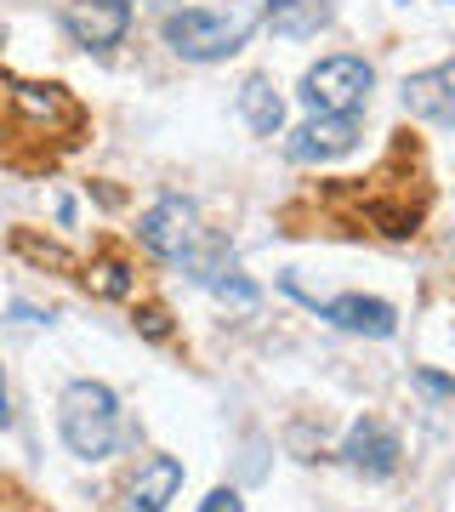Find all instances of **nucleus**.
I'll return each instance as SVG.
<instances>
[{"mask_svg": "<svg viewBox=\"0 0 455 512\" xmlns=\"http://www.w3.org/2000/svg\"><path fill=\"white\" fill-rule=\"evenodd\" d=\"M256 23H262V12H251V6H222V12L182 6V12H165L160 40L177 57H188V63H222V57H234L251 40Z\"/></svg>", "mask_w": 455, "mask_h": 512, "instance_id": "f257e3e1", "label": "nucleus"}, {"mask_svg": "<svg viewBox=\"0 0 455 512\" xmlns=\"http://www.w3.org/2000/svg\"><path fill=\"white\" fill-rule=\"evenodd\" d=\"M57 433L80 461H109L120 450V399L103 382H69L57 399Z\"/></svg>", "mask_w": 455, "mask_h": 512, "instance_id": "f03ea898", "label": "nucleus"}, {"mask_svg": "<svg viewBox=\"0 0 455 512\" xmlns=\"http://www.w3.org/2000/svg\"><path fill=\"white\" fill-rule=\"evenodd\" d=\"M370 86H376V69L364 57H319L308 74H302V103L313 114H359L370 103Z\"/></svg>", "mask_w": 455, "mask_h": 512, "instance_id": "7ed1b4c3", "label": "nucleus"}, {"mask_svg": "<svg viewBox=\"0 0 455 512\" xmlns=\"http://www.w3.org/2000/svg\"><path fill=\"white\" fill-rule=\"evenodd\" d=\"M137 239H143L148 251L160 256V262H182V256H188V251L205 239L200 205L182 200V194H160V200L148 205L143 217H137Z\"/></svg>", "mask_w": 455, "mask_h": 512, "instance_id": "20e7f679", "label": "nucleus"}, {"mask_svg": "<svg viewBox=\"0 0 455 512\" xmlns=\"http://www.w3.org/2000/svg\"><path fill=\"white\" fill-rule=\"evenodd\" d=\"M291 291L302 296L319 319H330L336 330H347V336L387 342V336L399 330V313H393V302H382V296H359V291H347V296H308L302 285H291Z\"/></svg>", "mask_w": 455, "mask_h": 512, "instance_id": "39448f33", "label": "nucleus"}, {"mask_svg": "<svg viewBox=\"0 0 455 512\" xmlns=\"http://www.w3.org/2000/svg\"><path fill=\"white\" fill-rule=\"evenodd\" d=\"M63 29L86 52H109L131 29V0H63Z\"/></svg>", "mask_w": 455, "mask_h": 512, "instance_id": "423d86ee", "label": "nucleus"}, {"mask_svg": "<svg viewBox=\"0 0 455 512\" xmlns=\"http://www.w3.org/2000/svg\"><path fill=\"white\" fill-rule=\"evenodd\" d=\"M285 148H291L296 165H330V160H342V154L359 148V120L353 114H313Z\"/></svg>", "mask_w": 455, "mask_h": 512, "instance_id": "0eeeda50", "label": "nucleus"}, {"mask_svg": "<svg viewBox=\"0 0 455 512\" xmlns=\"http://www.w3.org/2000/svg\"><path fill=\"white\" fill-rule=\"evenodd\" d=\"M342 456H347V467L353 473H364V478H393L399 473V439H393V427H382V421H353V433L342 439Z\"/></svg>", "mask_w": 455, "mask_h": 512, "instance_id": "6e6552de", "label": "nucleus"}, {"mask_svg": "<svg viewBox=\"0 0 455 512\" xmlns=\"http://www.w3.org/2000/svg\"><path fill=\"white\" fill-rule=\"evenodd\" d=\"M404 109L427 126H455V63L421 69L404 80Z\"/></svg>", "mask_w": 455, "mask_h": 512, "instance_id": "1a4fd4ad", "label": "nucleus"}, {"mask_svg": "<svg viewBox=\"0 0 455 512\" xmlns=\"http://www.w3.org/2000/svg\"><path fill=\"white\" fill-rule=\"evenodd\" d=\"M182 490V461L177 456H154L148 467H137L131 478V512H165Z\"/></svg>", "mask_w": 455, "mask_h": 512, "instance_id": "9d476101", "label": "nucleus"}, {"mask_svg": "<svg viewBox=\"0 0 455 512\" xmlns=\"http://www.w3.org/2000/svg\"><path fill=\"white\" fill-rule=\"evenodd\" d=\"M262 23L285 40H313L330 23V0H268Z\"/></svg>", "mask_w": 455, "mask_h": 512, "instance_id": "9b49d317", "label": "nucleus"}, {"mask_svg": "<svg viewBox=\"0 0 455 512\" xmlns=\"http://www.w3.org/2000/svg\"><path fill=\"white\" fill-rule=\"evenodd\" d=\"M239 120H245L256 137H279V126H285V97L273 92L268 74H251V80L239 86Z\"/></svg>", "mask_w": 455, "mask_h": 512, "instance_id": "f8f14e48", "label": "nucleus"}, {"mask_svg": "<svg viewBox=\"0 0 455 512\" xmlns=\"http://www.w3.org/2000/svg\"><path fill=\"white\" fill-rule=\"evenodd\" d=\"M86 285L97 296H131V279H126V268H120V262H91Z\"/></svg>", "mask_w": 455, "mask_h": 512, "instance_id": "ddd939ff", "label": "nucleus"}, {"mask_svg": "<svg viewBox=\"0 0 455 512\" xmlns=\"http://www.w3.org/2000/svg\"><path fill=\"white\" fill-rule=\"evenodd\" d=\"M410 387H416V393H427L433 404H444V410H455V376H438V370H410Z\"/></svg>", "mask_w": 455, "mask_h": 512, "instance_id": "4468645a", "label": "nucleus"}, {"mask_svg": "<svg viewBox=\"0 0 455 512\" xmlns=\"http://www.w3.org/2000/svg\"><path fill=\"white\" fill-rule=\"evenodd\" d=\"M200 512H245V501H239V490H211Z\"/></svg>", "mask_w": 455, "mask_h": 512, "instance_id": "2eb2a0df", "label": "nucleus"}, {"mask_svg": "<svg viewBox=\"0 0 455 512\" xmlns=\"http://www.w3.org/2000/svg\"><path fill=\"white\" fill-rule=\"evenodd\" d=\"M137 319H143V330H148V336H154V342H160V336H165V313H160V308H143V313H137Z\"/></svg>", "mask_w": 455, "mask_h": 512, "instance_id": "dca6fc26", "label": "nucleus"}, {"mask_svg": "<svg viewBox=\"0 0 455 512\" xmlns=\"http://www.w3.org/2000/svg\"><path fill=\"white\" fill-rule=\"evenodd\" d=\"M12 421V393H6V376H0V427Z\"/></svg>", "mask_w": 455, "mask_h": 512, "instance_id": "f3484780", "label": "nucleus"}, {"mask_svg": "<svg viewBox=\"0 0 455 512\" xmlns=\"http://www.w3.org/2000/svg\"><path fill=\"white\" fill-rule=\"evenodd\" d=\"M450 256H455V239H450Z\"/></svg>", "mask_w": 455, "mask_h": 512, "instance_id": "a211bd4d", "label": "nucleus"}]
</instances>
